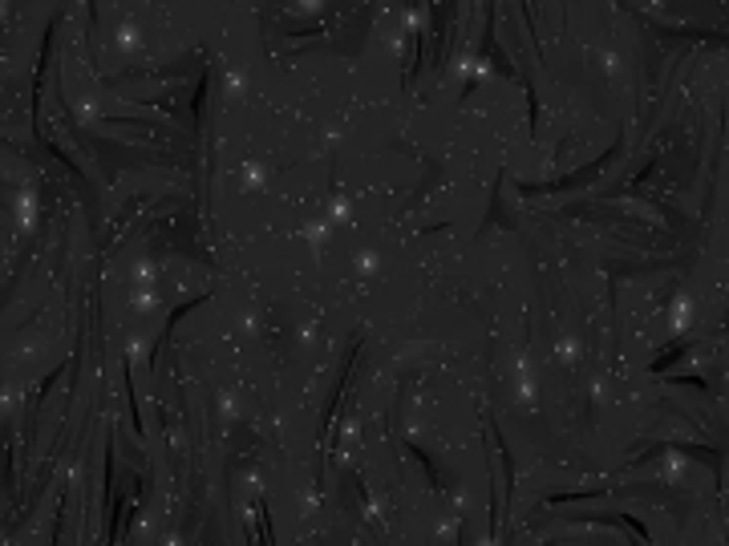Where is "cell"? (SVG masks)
I'll return each mask as SVG.
<instances>
[{"label": "cell", "mask_w": 729, "mask_h": 546, "mask_svg": "<svg viewBox=\"0 0 729 546\" xmlns=\"http://www.w3.org/2000/svg\"><path fill=\"white\" fill-rule=\"evenodd\" d=\"M320 4H325V0H300V9H308V13H316Z\"/></svg>", "instance_id": "6da1fadb"}]
</instances>
